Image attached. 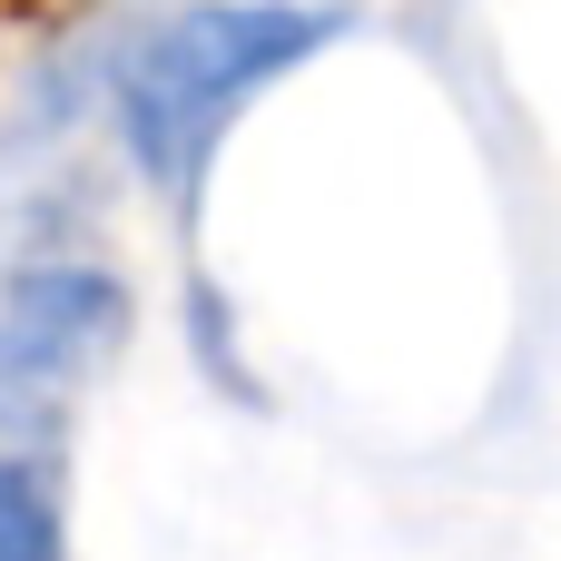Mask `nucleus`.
Wrapping results in <instances>:
<instances>
[{"label": "nucleus", "mask_w": 561, "mask_h": 561, "mask_svg": "<svg viewBox=\"0 0 561 561\" xmlns=\"http://www.w3.org/2000/svg\"><path fill=\"white\" fill-rule=\"evenodd\" d=\"M335 39L325 10H276V0H197L178 20H158L128 69H118V128L148 158L158 187H197L237 99H256L266 79H286L296 59H316Z\"/></svg>", "instance_id": "obj_1"}, {"label": "nucleus", "mask_w": 561, "mask_h": 561, "mask_svg": "<svg viewBox=\"0 0 561 561\" xmlns=\"http://www.w3.org/2000/svg\"><path fill=\"white\" fill-rule=\"evenodd\" d=\"M118 325V296L99 276H30L20 306H10V365L30 375H59V365H89Z\"/></svg>", "instance_id": "obj_2"}, {"label": "nucleus", "mask_w": 561, "mask_h": 561, "mask_svg": "<svg viewBox=\"0 0 561 561\" xmlns=\"http://www.w3.org/2000/svg\"><path fill=\"white\" fill-rule=\"evenodd\" d=\"M0 561H59V503L10 454H0Z\"/></svg>", "instance_id": "obj_3"}]
</instances>
